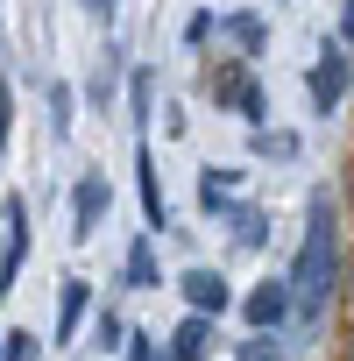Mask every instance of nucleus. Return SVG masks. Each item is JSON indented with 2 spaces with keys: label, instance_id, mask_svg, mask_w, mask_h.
<instances>
[{
  "label": "nucleus",
  "instance_id": "f03ea898",
  "mask_svg": "<svg viewBox=\"0 0 354 361\" xmlns=\"http://www.w3.org/2000/svg\"><path fill=\"white\" fill-rule=\"evenodd\" d=\"M347 78H354V64H347V50H340V43H319V64H312V78H305V92H312V106H319V114H333V106L347 99Z\"/></svg>",
  "mask_w": 354,
  "mask_h": 361
},
{
  "label": "nucleus",
  "instance_id": "4be33fe9",
  "mask_svg": "<svg viewBox=\"0 0 354 361\" xmlns=\"http://www.w3.org/2000/svg\"><path fill=\"white\" fill-rule=\"evenodd\" d=\"M8 135H15V92H0V163H8Z\"/></svg>",
  "mask_w": 354,
  "mask_h": 361
},
{
  "label": "nucleus",
  "instance_id": "a211bd4d",
  "mask_svg": "<svg viewBox=\"0 0 354 361\" xmlns=\"http://www.w3.org/2000/svg\"><path fill=\"white\" fill-rule=\"evenodd\" d=\"M248 149H255V156H298V135H269V128H255Z\"/></svg>",
  "mask_w": 354,
  "mask_h": 361
},
{
  "label": "nucleus",
  "instance_id": "412c9836",
  "mask_svg": "<svg viewBox=\"0 0 354 361\" xmlns=\"http://www.w3.org/2000/svg\"><path fill=\"white\" fill-rule=\"evenodd\" d=\"M121 340H128L121 312H99V326H92V347H121Z\"/></svg>",
  "mask_w": 354,
  "mask_h": 361
},
{
  "label": "nucleus",
  "instance_id": "20e7f679",
  "mask_svg": "<svg viewBox=\"0 0 354 361\" xmlns=\"http://www.w3.org/2000/svg\"><path fill=\"white\" fill-rule=\"evenodd\" d=\"M106 206H114V192H106V177H99V170H85V177H78V192H71V241H78V248H85V241L99 234Z\"/></svg>",
  "mask_w": 354,
  "mask_h": 361
},
{
  "label": "nucleus",
  "instance_id": "2eb2a0df",
  "mask_svg": "<svg viewBox=\"0 0 354 361\" xmlns=\"http://www.w3.org/2000/svg\"><path fill=\"white\" fill-rule=\"evenodd\" d=\"M0 361H43V340H36L29 326H15L8 340H0Z\"/></svg>",
  "mask_w": 354,
  "mask_h": 361
},
{
  "label": "nucleus",
  "instance_id": "dca6fc26",
  "mask_svg": "<svg viewBox=\"0 0 354 361\" xmlns=\"http://www.w3.org/2000/svg\"><path fill=\"white\" fill-rule=\"evenodd\" d=\"M71 114H78V99H71V85H50V128H57V142H64V135L78 128Z\"/></svg>",
  "mask_w": 354,
  "mask_h": 361
},
{
  "label": "nucleus",
  "instance_id": "f8f14e48",
  "mask_svg": "<svg viewBox=\"0 0 354 361\" xmlns=\"http://www.w3.org/2000/svg\"><path fill=\"white\" fill-rule=\"evenodd\" d=\"M121 283H128V290H156V234H135V241H128Z\"/></svg>",
  "mask_w": 354,
  "mask_h": 361
},
{
  "label": "nucleus",
  "instance_id": "f3484780",
  "mask_svg": "<svg viewBox=\"0 0 354 361\" xmlns=\"http://www.w3.org/2000/svg\"><path fill=\"white\" fill-rule=\"evenodd\" d=\"M234 361H283V347H276V333H248L234 347Z\"/></svg>",
  "mask_w": 354,
  "mask_h": 361
},
{
  "label": "nucleus",
  "instance_id": "f257e3e1",
  "mask_svg": "<svg viewBox=\"0 0 354 361\" xmlns=\"http://www.w3.org/2000/svg\"><path fill=\"white\" fill-rule=\"evenodd\" d=\"M333 283H340V213L326 192L305 199V241H298V269H291V319L298 326H319L326 305H333Z\"/></svg>",
  "mask_w": 354,
  "mask_h": 361
},
{
  "label": "nucleus",
  "instance_id": "b1692460",
  "mask_svg": "<svg viewBox=\"0 0 354 361\" xmlns=\"http://www.w3.org/2000/svg\"><path fill=\"white\" fill-rule=\"evenodd\" d=\"M114 8H121V0H85V15H92V22H114Z\"/></svg>",
  "mask_w": 354,
  "mask_h": 361
},
{
  "label": "nucleus",
  "instance_id": "7ed1b4c3",
  "mask_svg": "<svg viewBox=\"0 0 354 361\" xmlns=\"http://www.w3.org/2000/svg\"><path fill=\"white\" fill-rule=\"evenodd\" d=\"M0 227H8V234H0V298H8L15 276H22V262H29V206L8 199V206H0Z\"/></svg>",
  "mask_w": 354,
  "mask_h": 361
},
{
  "label": "nucleus",
  "instance_id": "aec40b11",
  "mask_svg": "<svg viewBox=\"0 0 354 361\" xmlns=\"http://www.w3.org/2000/svg\"><path fill=\"white\" fill-rule=\"evenodd\" d=\"M128 114H135V128H149V71H135V85H128Z\"/></svg>",
  "mask_w": 354,
  "mask_h": 361
},
{
  "label": "nucleus",
  "instance_id": "1a4fd4ad",
  "mask_svg": "<svg viewBox=\"0 0 354 361\" xmlns=\"http://www.w3.org/2000/svg\"><path fill=\"white\" fill-rule=\"evenodd\" d=\"M135 177H142V220H149V234H163L170 227V206H163V177H156V156H149V142H135Z\"/></svg>",
  "mask_w": 354,
  "mask_h": 361
},
{
  "label": "nucleus",
  "instance_id": "393cba45",
  "mask_svg": "<svg viewBox=\"0 0 354 361\" xmlns=\"http://www.w3.org/2000/svg\"><path fill=\"white\" fill-rule=\"evenodd\" d=\"M340 43H354V0H340Z\"/></svg>",
  "mask_w": 354,
  "mask_h": 361
},
{
  "label": "nucleus",
  "instance_id": "423d86ee",
  "mask_svg": "<svg viewBox=\"0 0 354 361\" xmlns=\"http://www.w3.org/2000/svg\"><path fill=\"white\" fill-rule=\"evenodd\" d=\"M213 106H234L241 121H262V85H255V71H248V64L220 71V78H213Z\"/></svg>",
  "mask_w": 354,
  "mask_h": 361
},
{
  "label": "nucleus",
  "instance_id": "39448f33",
  "mask_svg": "<svg viewBox=\"0 0 354 361\" xmlns=\"http://www.w3.org/2000/svg\"><path fill=\"white\" fill-rule=\"evenodd\" d=\"M241 319H248L255 333H276V326L291 319V276H262V283L241 298Z\"/></svg>",
  "mask_w": 354,
  "mask_h": 361
},
{
  "label": "nucleus",
  "instance_id": "ddd939ff",
  "mask_svg": "<svg viewBox=\"0 0 354 361\" xmlns=\"http://www.w3.org/2000/svg\"><path fill=\"white\" fill-rule=\"evenodd\" d=\"M234 192H241V170H199V206L206 213H234Z\"/></svg>",
  "mask_w": 354,
  "mask_h": 361
},
{
  "label": "nucleus",
  "instance_id": "9d476101",
  "mask_svg": "<svg viewBox=\"0 0 354 361\" xmlns=\"http://www.w3.org/2000/svg\"><path fill=\"white\" fill-rule=\"evenodd\" d=\"M177 290H185V305H192V312H206V319H220V312L234 305L220 269H185V283H177Z\"/></svg>",
  "mask_w": 354,
  "mask_h": 361
},
{
  "label": "nucleus",
  "instance_id": "4468645a",
  "mask_svg": "<svg viewBox=\"0 0 354 361\" xmlns=\"http://www.w3.org/2000/svg\"><path fill=\"white\" fill-rule=\"evenodd\" d=\"M227 220H234V241H241V248H262V241H269V213H262V206H234Z\"/></svg>",
  "mask_w": 354,
  "mask_h": 361
},
{
  "label": "nucleus",
  "instance_id": "6e6552de",
  "mask_svg": "<svg viewBox=\"0 0 354 361\" xmlns=\"http://www.w3.org/2000/svg\"><path fill=\"white\" fill-rule=\"evenodd\" d=\"M163 354H170V361H213V319H206V312H185L177 333L163 340Z\"/></svg>",
  "mask_w": 354,
  "mask_h": 361
},
{
  "label": "nucleus",
  "instance_id": "a878e982",
  "mask_svg": "<svg viewBox=\"0 0 354 361\" xmlns=\"http://www.w3.org/2000/svg\"><path fill=\"white\" fill-rule=\"evenodd\" d=\"M347 361H354V340H347Z\"/></svg>",
  "mask_w": 354,
  "mask_h": 361
},
{
  "label": "nucleus",
  "instance_id": "0eeeda50",
  "mask_svg": "<svg viewBox=\"0 0 354 361\" xmlns=\"http://www.w3.org/2000/svg\"><path fill=\"white\" fill-rule=\"evenodd\" d=\"M85 312H92V283H85V276H64V283H57V326H50V340L71 347L78 326H85Z\"/></svg>",
  "mask_w": 354,
  "mask_h": 361
},
{
  "label": "nucleus",
  "instance_id": "5701e85b",
  "mask_svg": "<svg viewBox=\"0 0 354 361\" xmlns=\"http://www.w3.org/2000/svg\"><path fill=\"white\" fill-rule=\"evenodd\" d=\"M213 22H220V15H192V22H185V43H206V36H213Z\"/></svg>",
  "mask_w": 354,
  "mask_h": 361
},
{
  "label": "nucleus",
  "instance_id": "9b49d317",
  "mask_svg": "<svg viewBox=\"0 0 354 361\" xmlns=\"http://www.w3.org/2000/svg\"><path fill=\"white\" fill-rule=\"evenodd\" d=\"M213 36H227L241 57H255V50L269 43V22H262V15H220V22H213Z\"/></svg>",
  "mask_w": 354,
  "mask_h": 361
},
{
  "label": "nucleus",
  "instance_id": "6ab92c4d",
  "mask_svg": "<svg viewBox=\"0 0 354 361\" xmlns=\"http://www.w3.org/2000/svg\"><path fill=\"white\" fill-rule=\"evenodd\" d=\"M121 354H128V361H170V354L156 347V333H128V340H121Z\"/></svg>",
  "mask_w": 354,
  "mask_h": 361
}]
</instances>
